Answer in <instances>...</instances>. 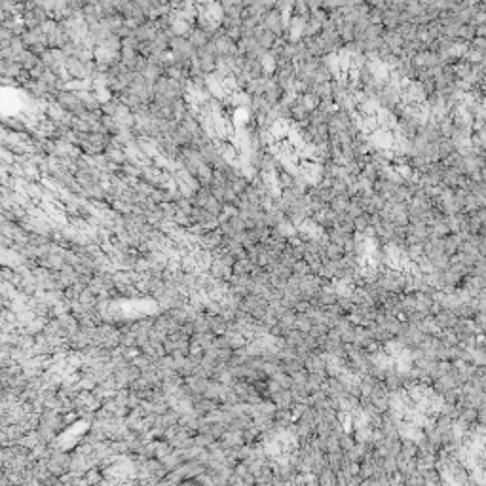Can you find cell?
I'll return each mask as SVG.
<instances>
[{
  "instance_id": "9c48e42d",
  "label": "cell",
  "mask_w": 486,
  "mask_h": 486,
  "mask_svg": "<svg viewBox=\"0 0 486 486\" xmlns=\"http://www.w3.org/2000/svg\"><path fill=\"white\" fill-rule=\"evenodd\" d=\"M274 236H278V238H281V240H293V238H296L298 236V228H296L293 223H289V221H285V223H281V224H278L274 230Z\"/></svg>"
},
{
  "instance_id": "8992f818",
  "label": "cell",
  "mask_w": 486,
  "mask_h": 486,
  "mask_svg": "<svg viewBox=\"0 0 486 486\" xmlns=\"http://www.w3.org/2000/svg\"><path fill=\"white\" fill-rule=\"evenodd\" d=\"M435 323L439 325V329L441 330H452L456 325H458V317H456V313L454 312H448V310H441V312L437 313L433 317Z\"/></svg>"
},
{
  "instance_id": "e0dca14e",
  "label": "cell",
  "mask_w": 486,
  "mask_h": 486,
  "mask_svg": "<svg viewBox=\"0 0 486 486\" xmlns=\"http://www.w3.org/2000/svg\"><path fill=\"white\" fill-rule=\"evenodd\" d=\"M104 158L116 165H125L127 163V156H125V148H106L104 150Z\"/></svg>"
},
{
  "instance_id": "83f0119b",
  "label": "cell",
  "mask_w": 486,
  "mask_h": 486,
  "mask_svg": "<svg viewBox=\"0 0 486 486\" xmlns=\"http://www.w3.org/2000/svg\"><path fill=\"white\" fill-rule=\"evenodd\" d=\"M205 211H209L211 215H215V217H219V215H223L224 213V203L221 202V200H217V198H209L207 200V203H205Z\"/></svg>"
},
{
  "instance_id": "7bdbcfd3",
  "label": "cell",
  "mask_w": 486,
  "mask_h": 486,
  "mask_svg": "<svg viewBox=\"0 0 486 486\" xmlns=\"http://www.w3.org/2000/svg\"><path fill=\"white\" fill-rule=\"evenodd\" d=\"M473 323L477 325V329L481 330V332H485L486 330V312H479L475 317H473Z\"/></svg>"
},
{
  "instance_id": "4316f807",
  "label": "cell",
  "mask_w": 486,
  "mask_h": 486,
  "mask_svg": "<svg viewBox=\"0 0 486 486\" xmlns=\"http://www.w3.org/2000/svg\"><path fill=\"white\" fill-rule=\"evenodd\" d=\"M249 186H251V182H249L245 177H236L234 181H230V188L236 192L238 196H243V194L247 192Z\"/></svg>"
},
{
  "instance_id": "bcb514c9",
  "label": "cell",
  "mask_w": 486,
  "mask_h": 486,
  "mask_svg": "<svg viewBox=\"0 0 486 486\" xmlns=\"http://www.w3.org/2000/svg\"><path fill=\"white\" fill-rule=\"evenodd\" d=\"M16 36L8 27H0V42H12Z\"/></svg>"
},
{
  "instance_id": "5b68a950",
  "label": "cell",
  "mask_w": 486,
  "mask_h": 486,
  "mask_svg": "<svg viewBox=\"0 0 486 486\" xmlns=\"http://www.w3.org/2000/svg\"><path fill=\"white\" fill-rule=\"evenodd\" d=\"M255 40L259 42V46L264 48L266 52H272L274 48H276V42H278V36L274 35V33H270V31H266L264 27H259L257 31H255Z\"/></svg>"
},
{
  "instance_id": "8fae6325",
  "label": "cell",
  "mask_w": 486,
  "mask_h": 486,
  "mask_svg": "<svg viewBox=\"0 0 486 486\" xmlns=\"http://www.w3.org/2000/svg\"><path fill=\"white\" fill-rule=\"evenodd\" d=\"M192 29H194V25H192L190 21H186V19L182 18H177L173 19V23H171V31H173L175 36H182V38H188V35L192 33Z\"/></svg>"
},
{
  "instance_id": "7a4b0ae2",
  "label": "cell",
  "mask_w": 486,
  "mask_h": 486,
  "mask_svg": "<svg viewBox=\"0 0 486 486\" xmlns=\"http://www.w3.org/2000/svg\"><path fill=\"white\" fill-rule=\"evenodd\" d=\"M262 27L266 29V31H270V33H274V35L281 38L283 33H285V25H283V18H281V14H279L278 10H272V12H268L264 18H262Z\"/></svg>"
},
{
  "instance_id": "5bb4252c",
  "label": "cell",
  "mask_w": 486,
  "mask_h": 486,
  "mask_svg": "<svg viewBox=\"0 0 486 486\" xmlns=\"http://www.w3.org/2000/svg\"><path fill=\"white\" fill-rule=\"evenodd\" d=\"M462 243H464V238H462L460 234H450V236H446V238H445V253H446L448 257L458 255Z\"/></svg>"
},
{
  "instance_id": "f6af8a7d",
  "label": "cell",
  "mask_w": 486,
  "mask_h": 486,
  "mask_svg": "<svg viewBox=\"0 0 486 486\" xmlns=\"http://www.w3.org/2000/svg\"><path fill=\"white\" fill-rule=\"evenodd\" d=\"M139 40H137V36H129V38H125V40H122V48H131V50H137L139 48Z\"/></svg>"
},
{
  "instance_id": "603a6c76",
  "label": "cell",
  "mask_w": 486,
  "mask_h": 486,
  "mask_svg": "<svg viewBox=\"0 0 486 486\" xmlns=\"http://www.w3.org/2000/svg\"><path fill=\"white\" fill-rule=\"evenodd\" d=\"M298 99H300V103L304 104V108L312 114V112H315L317 108H319V104H321V101L313 95L312 91H308V93H304V95H298Z\"/></svg>"
},
{
  "instance_id": "7dc6e473",
  "label": "cell",
  "mask_w": 486,
  "mask_h": 486,
  "mask_svg": "<svg viewBox=\"0 0 486 486\" xmlns=\"http://www.w3.org/2000/svg\"><path fill=\"white\" fill-rule=\"evenodd\" d=\"M483 334H485V336H486V330H485V332H483Z\"/></svg>"
},
{
  "instance_id": "ac0fdd59",
  "label": "cell",
  "mask_w": 486,
  "mask_h": 486,
  "mask_svg": "<svg viewBox=\"0 0 486 486\" xmlns=\"http://www.w3.org/2000/svg\"><path fill=\"white\" fill-rule=\"evenodd\" d=\"M19 63H21V67H23L25 72H31V70L35 69L36 65L40 63V57H36L35 53H31L29 50H27L25 53H21V55H19Z\"/></svg>"
},
{
  "instance_id": "7402d4cb",
  "label": "cell",
  "mask_w": 486,
  "mask_h": 486,
  "mask_svg": "<svg viewBox=\"0 0 486 486\" xmlns=\"http://www.w3.org/2000/svg\"><path fill=\"white\" fill-rule=\"evenodd\" d=\"M347 205H349V196H334L330 200L329 207L336 213V215H342L347 211Z\"/></svg>"
},
{
  "instance_id": "ba28073f",
  "label": "cell",
  "mask_w": 486,
  "mask_h": 486,
  "mask_svg": "<svg viewBox=\"0 0 486 486\" xmlns=\"http://www.w3.org/2000/svg\"><path fill=\"white\" fill-rule=\"evenodd\" d=\"M188 42H190L196 50H203L209 42H211V38H209V35L203 31V29H200V27L196 25V27L192 29V33L188 35Z\"/></svg>"
},
{
  "instance_id": "d590c367",
  "label": "cell",
  "mask_w": 486,
  "mask_h": 486,
  "mask_svg": "<svg viewBox=\"0 0 486 486\" xmlns=\"http://www.w3.org/2000/svg\"><path fill=\"white\" fill-rule=\"evenodd\" d=\"M405 12L414 19L424 12V6H422V2H405Z\"/></svg>"
},
{
  "instance_id": "b9f144b4",
  "label": "cell",
  "mask_w": 486,
  "mask_h": 486,
  "mask_svg": "<svg viewBox=\"0 0 486 486\" xmlns=\"http://www.w3.org/2000/svg\"><path fill=\"white\" fill-rule=\"evenodd\" d=\"M137 52H139V55H142V57L150 59V55H152V52H154V48H152V42H141L139 48H137Z\"/></svg>"
},
{
  "instance_id": "e575fe53",
  "label": "cell",
  "mask_w": 486,
  "mask_h": 486,
  "mask_svg": "<svg viewBox=\"0 0 486 486\" xmlns=\"http://www.w3.org/2000/svg\"><path fill=\"white\" fill-rule=\"evenodd\" d=\"M118 99L114 97L112 101H108V103L101 104V112H103V116H112V118H116V114H118Z\"/></svg>"
},
{
  "instance_id": "484cf974",
  "label": "cell",
  "mask_w": 486,
  "mask_h": 486,
  "mask_svg": "<svg viewBox=\"0 0 486 486\" xmlns=\"http://www.w3.org/2000/svg\"><path fill=\"white\" fill-rule=\"evenodd\" d=\"M473 72V67L466 63V61H458L456 65H454V74H456V80H466L469 78V74Z\"/></svg>"
},
{
  "instance_id": "4fadbf2b",
  "label": "cell",
  "mask_w": 486,
  "mask_h": 486,
  "mask_svg": "<svg viewBox=\"0 0 486 486\" xmlns=\"http://www.w3.org/2000/svg\"><path fill=\"white\" fill-rule=\"evenodd\" d=\"M437 152H439V160L445 162L446 158H450L452 154L456 152V144L452 142V139L441 137V139L437 141Z\"/></svg>"
},
{
  "instance_id": "ab89813d",
  "label": "cell",
  "mask_w": 486,
  "mask_h": 486,
  "mask_svg": "<svg viewBox=\"0 0 486 486\" xmlns=\"http://www.w3.org/2000/svg\"><path fill=\"white\" fill-rule=\"evenodd\" d=\"M0 156H2V163H4V165H14V163L18 162V156H16L10 148H6V146H2Z\"/></svg>"
},
{
  "instance_id": "c3c4849f",
  "label": "cell",
  "mask_w": 486,
  "mask_h": 486,
  "mask_svg": "<svg viewBox=\"0 0 486 486\" xmlns=\"http://www.w3.org/2000/svg\"><path fill=\"white\" fill-rule=\"evenodd\" d=\"M485 312H486V310H485Z\"/></svg>"
},
{
  "instance_id": "cb8c5ba5",
  "label": "cell",
  "mask_w": 486,
  "mask_h": 486,
  "mask_svg": "<svg viewBox=\"0 0 486 486\" xmlns=\"http://www.w3.org/2000/svg\"><path fill=\"white\" fill-rule=\"evenodd\" d=\"M310 188H312V186H310L308 179H306L302 173H296L295 175V182H293V190H295L298 196H308Z\"/></svg>"
},
{
  "instance_id": "8d00e7d4",
  "label": "cell",
  "mask_w": 486,
  "mask_h": 486,
  "mask_svg": "<svg viewBox=\"0 0 486 486\" xmlns=\"http://www.w3.org/2000/svg\"><path fill=\"white\" fill-rule=\"evenodd\" d=\"M366 228H370V215H361V217H357L355 219V232H359V234H364V230Z\"/></svg>"
},
{
  "instance_id": "ffe728a7",
  "label": "cell",
  "mask_w": 486,
  "mask_h": 486,
  "mask_svg": "<svg viewBox=\"0 0 486 486\" xmlns=\"http://www.w3.org/2000/svg\"><path fill=\"white\" fill-rule=\"evenodd\" d=\"M312 16V12H310V8H308V2H302V0H298L293 4V18L300 19V21H308Z\"/></svg>"
},
{
  "instance_id": "d6986e66",
  "label": "cell",
  "mask_w": 486,
  "mask_h": 486,
  "mask_svg": "<svg viewBox=\"0 0 486 486\" xmlns=\"http://www.w3.org/2000/svg\"><path fill=\"white\" fill-rule=\"evenodd\" d=\"M344 255H346L344 247H340V245L330 242L325 245V259H329V261H342Z\"/></svg>"
},
{
  "instance_id": "9a60e30c",
  "label": "cell",
  "mask_w": 486,
  "mask_h": 486,
  "mask_svg": "<svg viewBox=\"0 0 486 486\" xmlns=\"http://www.w3.org/2000/svg\"><path fill=\"white\" fill-rule=\"evenodd\" d=\"M251 108L255 110V114H257V116H268V114H270V110H272L274 106L266 101V97H264V95H259V97H253Z\"/></svg>"
},
{
  "instance_id": "d6a6232c",
  "label": "cell",
  "mask_w": 486,
  "mask_h": 486,
  "mask_svg": "<svg viewBox=\"0 0 486 486\" xmlns=\"http://www.w3.org/2000/svg\"><path fill=\"white\" fill-rule=\"evenodd\" d=\"M110 209H114L116 213H120V215H131L133 213V203H129V202H123V200H116V202H112V205Z\"/></svg>"
},
{
  "instance_id": "74e56055",
  "label": "cell",
  "mask_w": 486,
  "mask_h": 486,
  "mask_svg": "<svg viewBox=\"0 0 486 486\" xmlns=\"http://www.w3.org/2000/svg\"><path fill=\"white\" fill-rule=\"evenodd\" d=\"M135 190L139 192L141 196H144V198H150L154 190H156V186H152V184H148V182H144V181H139L137 184H135Z\"/></svg>"
},
{
  "instance_id": "4dcf8cb0",
  "label": "cell",
  "mask_w": 486,
  "mask_h": 486,
  "mask_svg": "<svg viewBox=\"0 0 486 486\" xmlns=\"http://www.w3.org/2000/svg\"><path fill=\"white\" fill-rule=\"evenodd\" d=\"M363 177H366L368 181H372V182H376L378 179H380V171H378V167L374 165V163H370V162H364L363 163V171H361Z\"/></svg>"
},
{
  "instance_id": "52a82bcc",
  "label": "cell",
  "mask_w": 486,
  "mask_h": 486,
  "mask_svg": "<svg viewBox=\"0 0 486 486\" xmlns=\"http://www.w3.org/2000/svg\"><path fill=\"white\" fill-rule=\"evenodd\" d=\"M196 59H198V65H200V69H202V72H203L205 76L215 72V69H217V59H219V57L209 55V53H205L203 50H198Z\"/></svg>"
},
{
  "instance_id": "44dd1931",
  "label": "cell",
  "mask_w": 486,
  "mask_h": 486,
  "mask_svg": "<svg viewBox=\"0 0 486 486\" xmlns=\"http://www.w3.org/2000/svg\"><path fill=\"white\" fill-rule=\"evenodd\" d=\"M395 171L399 173V177L405 181V184H410L416 177V169L410 165V163H401V165H395Z\"/></svg>"
},
{
  "instance_id": "7c38bea8",
  "label": "cell",
  "mask_w": 486,
  "mask_h": 486,
  "mask_svg": "<svg viewBox=\"0 0 486 486\" xmlns=\"http://www.w3.org/2000/svg\"><path fill=\"white\" fill-rule=\"evenodd\" d=\"M213 175H215V169H213L211 165H207V163L200 165V167H198V173H196V179H198L200 186L211 188V186H213Z\"/></svg>"
},
{
  "instance_id": "f35d334b",
  "label": "cell",
  "mask_w": 486,
  "mask_h": 486,
  "mask_svg": "<svg viewBox=\"0 0 486 486\" xmlns=\"http://www.w3.org/2000/svg\"><path fill=\"white\" fill-rule=\"evenodd\" d=\"M471 25H473V27H477V29H479V27H483V25H486V10L481 8V4H479L477 12H475V16H473Z\"/></svg>"
},
{
  "instance_id": "1f68e13d",
  "label": "cell",
  "mask_w": 486,
  "mask_h": 486,
  "mask_svg": "<svg viewBox=\"0 0 486 486\" xmlns=\"http://www.w3.org/2000/svg\"><path fill=\"white\" fill-rule=\"evenodd\" d=\"M122 175H123V177H127V179H135V181H141V177H142V169H141L139 165H131V163H125V165H122Z\"/></svg>"
},
{
  "instance_id": "f546056e",
  "label": "cell",
  "mask_w": 486,
  "mask_h": 486,
  "mask_svg": "<svg viewBox=\"0 0 486 486\" xmlns=\"http://www.w3.org/2000/svg\"><path fill=\"white\" fill-rule=\"evenodd\" d=\"M293 276H296V278H300V279H304L306 276H312L310 264L304 261V259H302V261H296V264L293 266Z\"/></svg>"
},
{
  "instance_id": "d4e9b609",
  "label": "cell",
  "mask_w": 486,
  "mask_h": 486,
  "mask_svg": "<svg viewBox=\"0 0 486 486\" xmlns=\"http://www.w3.org/2000/svg\"><path fill=\"white\" fill-rule=\"evenodd\" d=\"M213 194H211V188H205V186H202L200 190L196 192V196L192 198V205L194 207H205V203H207V200L211 198Z\"/></svg>"
},
{
  "instance_id": "6da1fadb",
  "label": "cell",
  "mask_w": 486,
  "mask_h": 486,
  "mask_svg": "<svg viewBox=\"0 0 486 486\" xmlns=\"http://www.w3.org/2000/svg\"><path fill=\"white\" fill-rule=\"evenodd\" d=\"M65 69H67V74H69L70 80H91L89 70H87V63L80 61L78 57H69L65 61Z\"/></svg>"
},
{
  "instance_id": "2e32d148",
  "label": "cell",
  "mask_w": 486,
  "mask_h": 486,
  "mask_svg": "<svg viewBox=\"0 0 486 486\" xmlns=\"http://www.w3.org/2000/svg\"><path fill=\"white\" fill-rule=\"evenodd\" d=\"M397 31H399V35L403 36V40H405V44H406V42H416L420 27L414 25V23H405V25H401Z\"/></svg>"
},
{
  "instance_id": "30bf717a",
  "label": "cell",
  "mask_w": 486,
  "mask_h": 486,
  "mask_svg": "<svg viewBox=\"0 0 486 486\" xmlns=\"http://www.w3.org/2000/svg\"><path fill=\"white\" fill-rule=\"evenodd\" d=\"M158 35V29H156V23L154 21H148L146 25H141L139 29L135 31V36H137V40L139 42H152Z\"/></svg>"
},
{
  "instance_id": "3957f363",
  "label": "cell",
  "mask_w": 486,
  "mask_h": 486,
  "mask_svg": "<svg viewBox=\"0 0 486 486\" xmlns=\"http://www.w3.org/2000/svg\"><path fill=\"white\" fill-rule=\"evenodd\" d=\"M200 247L205 249V251H209V253H217V251H221V249L224 247V236H223L219 230L207 232V234L200 240Z\"/></svg>"
},
{
  "instance_id": "ee69618b",
  "label": "cell",
  "mask_w": 486,
  "mask_h": 486,
  "mask_svg": "<svg viewBox=\"0 0 486 486\" xmlns=\"http://www.w3.org/2000/svg\"><path fill=\"white\" fill-rule=\"evenodd\" d=\"M219 232H221L224 238H236V232H234V228H232V224H230V221L221 223V226H219Z\"/></svg>"
},
{
  "instance_id": "60d3db41",
  "label": "cell",
  "mask_w": 486,
  "mask_h": 486,
  "mask_svg": "<svg viewBox=\"0 0 486 486\" xmlns=\"http://www.w3.org/2000/svg\"><path fill=\"white\" fill-rule=\"evenodd\" d=\"M230 224H232V228H234L236 236H238V234H242V232H247V228H245V221L240 219V217H232V219H230Z\"/></svg>"
},
{
  "instance_id": "277c9868",
  "label": "cell",
  "mask_w": 486,
  "mask_h": 486,
  "mask_svg": "<svg viewBox=\"0 0 486 486\" xmlns=\"http://www.w3.org/2000/svg\"><path fill=\"white\" fill-rule=\"evenodd\" d=\"M217 44V53L219 57H236L240 55V48H238V42L232 40L228 35L221 36L219 40H213Z\"/></svg>"
},
{
  "instance_id": "f1b7e54d",
  "label": "cell",
  "mask_w": 486,
  "mask_h": 486,
  "mask_svg": "<svg viewBox=\"0 0 486 486\" xmlns=\"http://www.w3.org/2000/svg\"><path fill=\"white\" fill-rule=\"evenodd\" d=\"M101 122H103L104 129H106L110 135H118L122 129H123L120 125V122L116 120V118H112V116H103V120Z\"/></svg>"
},
{
  "instance_id": "836d02e7",
  "label": "cell",
  "mask_w": 486,
  "mask_h": 486,
  "mask_svg": "<svg viewBox=\"0 0 486 486\" xmlns=\"http://www.w3.org/2000/svg\"><path fill=\"white\" fill-rule=\"evenodd\" d=\"M475 36H477V27H473V25H462L460 27V35H458L460 40H464V42L469 44Z\"/></svg>"
}]
</instances>
